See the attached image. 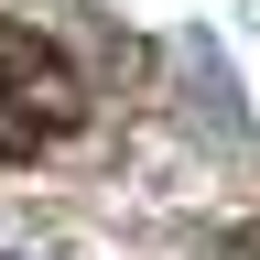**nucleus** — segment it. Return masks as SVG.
I'll use <instances>...</instances> for the list:
<instances>
[{"mask_svg":"<svg viewBox=\"0 0 260 260\" xmlns=\"http://www.w3.org/2000/svg\"><path fill=\"white\" fill-rule=\"evenodd\" d=\"M87 119V76L65 65V44H44L32 22H0V162L54 152Z\"/></svg>","mask_w":260,"mask_h":260,"instance_id":"nucleus-1","label":"nucleus"},{"mask_svg":"<svg viewBox=\"0 0 260 260\" xmlns=\"http://www.w3.org/2000/svg\"><path fill=\"white\" fill-rule=\"evenodd\" d=\"M228 260H260V228H249V239H228Z\"/></svg>","mask_w":260,"mask_h":260,"instance_id":"nucleus-2","label":"nucleus"}]
</instances>
